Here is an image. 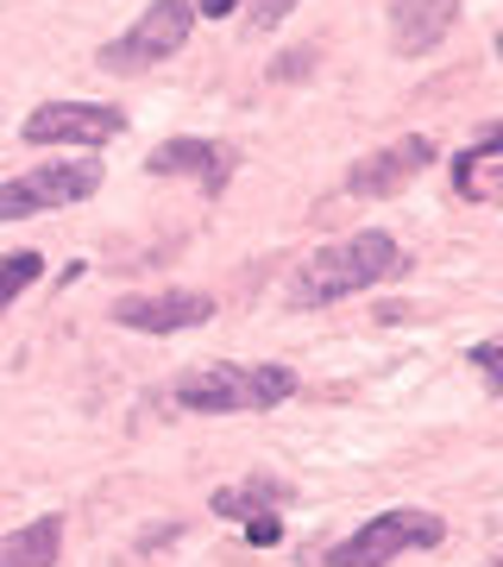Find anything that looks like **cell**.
<instances>
[{
	"label": "cell",
	"mask_w": 503,
	"mask_h": 567,
	"mask_svg": "<svg viewBox=\"0 0 503 567\" xmlns=\"http://www.w3.org/2000/svg\"><path fill=\"white\" fill-rule=\"evenodd\" d=\"M397 271H402V246L390 240L384 227H365V234L327 240L322 252L296 271L290 297H296L302 309H327V303H340V297H359L371 284L397 278Z\"/></svg>",
	"instance_id": "1"
},
{
	"label": "cell",
	"mask_w": 503,
	"mask_h": 567,
	"mask_svg": "<svg viewBox=\"0 0 503 567\" xmlns=\"http://www.w3.org/2000/svg\"><path fill=\"white\" fill-rule=\"evenodd\" d=\"M296 391V372L290 365H201L177 385L182 410H201V416H233V410H271Z\"/></svg>",
	"instance_id": "2"
},
{
	"label": "cell",
	"mask_w": 503,
	"mask_h": 567,
	"mask_svg": "<svg viewBox=\"0 0 503 567\" xmlns=\"http://www.w3.org/2000/svg\"><path fill=\"white\" fill-rule=\"evenodd\" d=\"M189 25H196V7H189V0H151L120 39L101 44V70L133 76V70H151V63L177 58L182 44H189Z\"/></svg>",
	"instance_id": "3"
},
{
	"label": "cell",
	"mask_w": 503,
	"mask_h": 567,
	"mask_svg": "<svg viewBox=\"0 0 503 567\" xmlns=\"http://www.w3.org/2000/svg\"><path fill=\"white\" fill-rule=\"evenodd\" d=\"M441 536L447 524L434 511H378L327 555V567H384L397 555H409V548H441Z\"/></svg>",
	"instance_id": "4"
},
{
	"label": "cell",
	"mask_w": 503,
	"mask_h": 567,
	"mask_svg": "<svg viewBox=\"0 0 503 567\" xmlns=\"http://www.w3.org/2000/svg\"><path fill=\"white\" fill-rule=\"evenodd\" d=\"M101 189V164H39L25 177L0 183V221H25V215H51L63 203H82Z\"/></svg>",
	"instance_id": "5"
},
{
	"label": "cell",
	"mask_w": 503,
	"mask_h": 567,
	"mask_svg": "<svg viewBox=\"0 0 503 567\" xmlns=\"http://www.w3.org/2000/svg\"><path fill=\"white\" fill-rule=\"evenodd\" d=\"M25 145H107L126 133L120 107H101V102H44L25 114Z\"/></svg>",
	"instance_id": "6"
},
{
	"label": "cell",
	"mask_w": 503,
	"mask_h": 567,
	"mask_svg": "<svg viewBox=\"0 0 503 567\" xmlns=\"http://www.w3.org/2000/svg\"><path fill=\"white\" fill-rule=\"evenodd\" d=\"M214 316V297L201 290H158V297H120L114 322L133 334H177V328H201Z\"/></svg>",
	"instance_id": "7"
},
{
	"label": "cell",
	"mask_w": 503,
	"mask_h": 567,
	"mask_svg": "<svg viewBox=\"0 0 503 567\" xmlns=\"http://www.w3.org/2000/svg\"><path fill=\"white\" fill-rule=\"evenodd\" d=\"M428 158H434V145H428L422 133H409V140L384 145V152L353 164V171H346V189H353V196H390V189H402Z\"/></svg>",
	"instance_id": "8"
},
{
	"label": "cell",
	"mask_w": 503,
	"mask_h": 567,
	"mask_svg": "<svg viewBox=\"0 0 503 567\" xmlns=\"http://www.w3.org/2000/svg\"><path fill=\"white\" fill-rule=\"evenodd\" d=\"M145 171H151V177H189V183H201V189H221V183L233 177V152L214 145V140H164V145H151Z\"/></svg>",
	"instance_id": "9"
},
{
	"label": "cell",
	"mask_w": 503,
	"mask_h": 567,
	"mask_svg": "<svg viewBox=\"0 0 503 567\" xmlns=\"http://www.w3.org/2000/svg\"><path fill=\"white\" fill-rule=\"evenodd\" d=\"M390 13H397V20H390V44L416 58V51H428V44L447 39V25H453V0H397Z\"/></svg>",
	"instance_id": "10"
},
{
	"label": "cell",
	"mask_w": 503,
	"mask_h": 567,
	"mask_svg": "<svg viewBox=\"0 0 503 567\" xmlns=\"http://www.w3.org/2000/svg\"><path fill=\"white\" fill-rule=\"evenodd\" d=\"M63 555V517H32L0 543V567H51Z\"/></svg>",
	"instance_id": "11"
},
{
	"label": "cell",
	"mask_w": 503,
	"mask_h": 567,
	"mask_svg": "<svg viewBox=\"0 0 503 567\" xmlns=\"http://www.w3.org/2000/svg\"><path fill=\"white\" fill-rule=\"evenodd\" d=\"M290 486L283 480H240V486L214 492V517H271V505H283Z\"/></svg>",
	"instance_id": "12"
},
{
	"label": "cell",
	"mask_w": 503,
	"mask_h": 567,
	"mask_svg": "<svg viewBox=\"0 0 503 567\" xmlns=\"http://www.w3.org/2000/svg\"><path fill=\"white\" fill-rule=\"evenodd\" d=\"M453 189H460L465 203H503L497 152H460V158H453Z\"/></svg>",
	"instance_id": "13"
},
{
	"label": "cell",
	"mask_w": 503,
	"mask_h": 567,
	"mask_svg": "<svg viewBox=\"0 0 503 567\" xmlns=\"http://www.w3.org/2000/svg\"><path fill=\"white\" fill-rule=\"evenodd\" d=\"M39 271H44L39 252H13V259H0V316H7V309L20 303V297L32 290V284H39Z\"/></svg>",
	"instance_id": "14"
},
{
	"label": "cell",
	"mask_w": 503,
	"mask_h": 567,
	"mask_svg": "<svg viewBox=\"0 0 503 567\" xmlns=\"http://www.w3.org/2000/svg\"><path fill=\"white\" fill-rule=\"evenodd\" d=\"M472 365L484 372V385L491 391H503V341H479L472 347Z\"/></svg>",
	"instance_id": "15"
},
{
	"label": "cell",
	"mask_w": 503,
	"mask_h": 567,
	"mask_svg": "<svg viewBox=\"0 0 503 567\" xmlns=\"http://www.w3.org/2000/svg\"><path fill=\"white\" fill-rule=\"evenodd\" d=\"M290 13H296V0H252V25H259V32H271V25H283Z\"/></svg>",
	"instance_id": "16"
},
{
	"label": "cell",
	"mask_w": 503,
	"mask_h": 567,
	"mask_svg": "<svg viewBox=\"0 0 503 567\" xmlns=\"http://www.w3.org/2000/svg\"><path fill=\"white\" fill-rule=\"evenodd\" d=\"M245 536H252V548H277L283 524H277V517H252V524H245Z\"/></svg>",
	"instance_id": "17"
},
{
	"label": "cell",
	"mask_w": 503,
	"mask_h": 567,
	"mask_svg": "<svg viewBox=\"0 0 503 567\" xmlns=\"http://www.w3.org/2000/svg\"><path fill=\"white\" fill-rule=\"evenodd\" d=\"M227 13H240V0H201V20H227Z\"/></svg>",
	"instance_id": "18"
},
{
	"label": "cell",
	"mask_w": 503,
	"mask_h": 567,
	"mask_svg": "<svg viewBox=\"0 0 503 567\" xmlns=\"http://www.w3.org/2000/svg\"><path fill=\"white\" fill-rule=\"evenodd\" d=\"M479 152H503V121H497V126H484V133H479Z\"/></svg>",
	"instance_id": "19"
},
{
	"label": "cell",
	"mask_w": 503,
	"mask_h": 567,
	"mask_svg": "<svg viewBox=\"0 0 503 567\" xmlns=\"http://www.w3.org/2000/svg\"><path fill=\"white\" fill-rule=\"evenodd\" d=\"M497 567H503V555H497Z\"/></svg>",
	"instance_id": "20"
}]
</instances>
